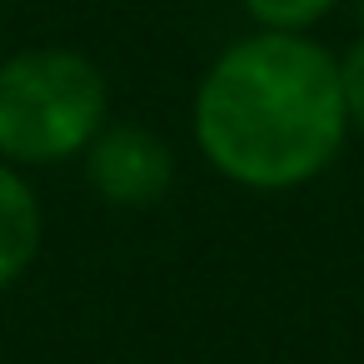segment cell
I'll list each match as a JSON object with an SVG mask.
<instances>
[{
    "mask_svg": "<svg viewBox=\"0 0 364 364\" xmlns=\"http://www.w3.org/2000/svg\"><path fill=\"white\" fill-rule=\"evenodd\" d=\"M344 120L339 65L289 31L230 46L195 95L200 150L255 190L319 175L344 140Z\"/></svg>",
    "mask_w": 364,
    "mask_h": 364,
    "instance_id": "1",
    "label": "cell"
},
{
    "mask_svg": "<svg viewBox=\"0 0 364 364\" xmlns=\"http://www.w3.org/2000/svg\"><path fill=\"white\" fill-rule=\"evenodd\" d=\"M105 125V75L75 50H21L0 65V160L60 165Z\"/></svg>",
    "mask_w": 364,
    "mask_h": 364,
    "instance_id": "2",
    "label": "cell"
},
{
    "mask_svg": "<svg viewBox=\"0 0 364 364\" xmlns=\"http://www.w3.org/2000/svg\"><path fill=\"white\" fill-rule=\"evenodd\" d=\"M170 180H175V160L160 135L140 125H110L90 140V185L100 190V200L145 210L170 190Z\"/></svg>",
    "mask_w": 364,
    "mask_h": 364,
    "instance_id": "3",
    "label": "cell"
},
{
    "mask_svg": "<svg viewBox=\"0 0 364 364\" xmlns=\"http://www.w3.org/2000/svg\"><path fill=\"white\" fill-rule=\"evenodd\" d=\"M41 250V205L16 165L0 160V289L16 284Z\"/></svg>",
    "mask_w": 364,
    "mask_h": 364,
    "instance_id": "4",
    "label": "cell"
},
{
    "mask_svg": "<svg viewBox=\"0 0 364 364\" xmlns=\"http://www.w3.org/2000/svg\"><path fill=\"white\" fill-rule=\"evenodd\" d=\"M245 6H250V16L264 21L269 31H299V26L319 21L334 0H245Z\"/></svg>",
    "mask_w": 364,
    "mask_h": 364,
    "instance_id": "5",
    "label": "cell"
},
{
    "mask_svg": "<svg viewBox=\"0 0 364 364\" xmlns=\"http://www.w3.org/2000/svg\"><path fill=\"white\" fill-rule=\"evenodd\" d=\"M339 85H344V115L364 130V41L349 50V60L339 65Z\"/></svg>",
    "mask_w": 364,
    "mask_h": 364,
    "instance_id": "6",
    "label": "cell"
}]
</instances>
